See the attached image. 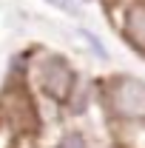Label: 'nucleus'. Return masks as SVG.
Segmentation results:
<instances>
[{
	"instance_id": "obj_3",
	"label": "nucleus",
	"mask_w": 145,
	"mask_h": 148,
	"mask_svg": "<svg viewBox=\"0 0 145 148\" xmlns=\"http://www.w3.org/2000/svg\"><path fill=\"white\" fill-rule=\"evenodd\" d=\"M3 120L14 131H31L34 128V123H37L34 106H31V97L23 88H14V91L3 94Z\"/></svg>"
},
{
	"instance_id": "obj_4",
	"label": "nucleus",
	"mask_w": 145,
	"mask_h": 148,
	"mask_svg": "<svg viewBox=\"0 0 145 148\" xmlns=\"http://www.w3.org/2000/svg\"><path fill=\"white\" fill-rule=\"evenodd\" d=\"M122 32H125L128 43H131L137 51H145V0H134L125 9Z\"/></svg>"
},
{
	"instance_id": "obj_8",
	"label": "nucleus",
	"mask_w": 145,
	"mask_h": 148,
	"mask_svg": "<svg viewBox=\"0 0 145 148\" xmlns=\"http://www.w3.org/2000/svg\"><path fill=\"white\" fill-rule=\"evenodd\" d=\"M60 148H88V145H85V140H83L80 134H71V137L63 140V145H60Z\"/></svg>"
},
{
	"instance_id": "obj_1",
	"label": "nucleus",
	"mask_w": 145,
	"mask_h": 148,
	"mask_svg": "<svg viewBox=\"0 0 145 148\" xmlns=\"http://www.w3.org/2000/svg\"><path fill=\"white\" fill-rule=\"evenodd\" d=\"M105 100L114 117L125 123H145V80L120 74L105 88Z\"/></svg>"
},
{
	"instance_id": "obj_5",
	"label": "nucleus",
	"mask_w": 145,
	"mask_h": 148,
	"mask_svg": "<svg viewBox=\"0 0 145 148\" xmlns=\"http://www.w3.org/2000/svg\"><path fill=\"white\" fill-rule=\"evenodd\" d=\"M14 137H17V131L0 117V148H17V140Z\"/></svg>"
},
{
	"instance_id": "obj_7",
	"label": "nucleus",
	"mask_w": 145,
	"mask_h": 148,
	"mask_svg": "<svg viewBox=\"0 0 145 148\" xmlns=\"http://www.w3.org/2000/svg\"><path fill=\"white\" fill-rule=\"evenodd\" d=\"M54 9H60V12H66V14H71V17H77L80 14V6H77V0H49Z\"/></svg>"
},
{
	"instance_id": "obj_2",
	"label": "nucleus",
	"mask_w": 145,
	"mask_h": 148,
	"mask_svg": "<svg viewBox=\"0 0 145 148\" xmlns=\"http://www.w3.org/2000/svg\"><path fill=\"white\" fill-rule=\"evenodd\" d=\"M37 83L46 97L57 103H68L77 88V74L68 66V60H63L60 54H43L37 60Z\"/></svg>"
},
{
	"instance_id": "obj_6",
	"label": "nucleus",
	"mask_w": 145,
	"mask_h": 148,
	"mask_svg": "<svg viewBox=\"0 0 145 148\" xmlns=\"http://www.w3.org/2000/svg\"><path fill=\"white\" fill-rule=\"evenodd\" d=\"M80 37H83V40H88L91 51H94V54L100 57V60H108V51H105V46H103V43H100L97 37L91 34V32H85V29H80Z\"/></svg>"
}]
</instances>
